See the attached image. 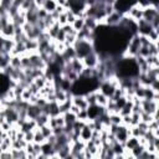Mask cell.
<instances>
[{
  "instance_id": "7a4b0ae2",
  "label": "cell",
  "mask_w": 159,
  "mask_h": 159,
  "mask_svg": "<svg viewBox=\"0 0 159 159\" xmlns=\"http://www.w3.org/2000/svg\"><path fill=\"white\" fill-rule=\"evenodd\" d=\"M140 107H142V112H145V113H149V114H155V113H158L159 103H158L157 99L142 98L140 99Z\"/></svg>"
},
{
  "instance_id": "d6a6232c",
  "label": "cell",
  "mask_w": 159,
  "mask_h": 159,
  "mask_svg": "<svg viewBox=\"0 0 159 159\" xmlns=\"http://www.w3.org/2000/svg\"><path fill=\"white\" fill-rule=\"evenodd\" d=\"M56 2H57V5H60V6H63V7H66L67 9V0H56Z\"/></svg>"
},
{
  "instance_id": "cb8c5ba5",
  "label": "cell",
  "mask_w": 159,
  "mask_h": 159,
  "mask_svg": "<svg viewBox=\"0 0 159 159\" xmlns=\"http://www.w3.org/2000/svg\"><path fill=\"white\" fill-rule=\"evenodd\" d=\"M108 119L111 124H120L122 123V116L119 113H108Z\"/></svg>"
},
{
  "instance_id": "7402d4cb",
  "label": "cell",
  "mask_w": 159,
  "mask_h": 159,
  "mask_svg": "<svg viewBox=\"0 0 159 159\" xmlns=\"http://www.w3.org/2000/svg\"><path fill=\"white\" fill-rule=\"evenodd\" d=\"M10 66L15 68H21V56L20 55H11L10 56Z\"/></svg>"
},
{
  "instance_id": "83f0119b",
  "label": "cell",
  "mask_w": 159,
  "mask_h": 159,
  "mask_svg": "<svg viewBox=\"0 0 159 159\" xmlns=\"http://www.w3.org/2000/svg\"><path fill=\"white\" fill-rule=\"evenodd\" d=\"M34 6H37V5L35 4V0H24L22 4H21V6H20V9L26 11V10L34 7Z\"/></svg>"
},
{
  "instance_id": "1f68e13d",
  "label": "cell",
  "mask_w": 159,
  "mask_h": 159,
  "mask_svg": "<svg viewBox=\"0 0 159 159\" xmlns=\"http://www.w3.org/2000/svg\"><path fill=\"white\" fill-rule=\"evenodd\" d=\"M80 111H81V108H80V107H77V106H76V104H73V103L71 104V107H70V112H72V113H75V114L77 116V113H78Z\"/></svg>"
},
{
  "instance_id": "8fae6325",
  "label": "cell",
  "mask_w": 159,
  "mask_h": 159,
  "mask_svg": "<svg viewBox=\"0 0 159 159\" xmlns=\"http://www.w3.org/2000/svg\"><path fill=\"white\" fill-rule=\"evenodd\" d=\"M71 102L73 104H76L77 107H80L81 109H87V107H88V102L86 101L84 96H82V94H72Z\"/></svg>"
},
{
  "instance_id": "836d02e7",
  "label": "cell",
  "mask_w": 159,
  "mask_h": 159,
  "mask_svg": "<svg viewBox=\"0 0 159 159\" xmlns=\"http://www.w3.org/2000/svg\"><path fill=\"white\" fill-rule=\"evenodd\" d=\"M1 152H2V149H1V145H0V153H1Z\"/></svg>"
},
{
  "instance_id": "f546056e",
  "label": "cell",
  "mask_w": 159,
  "mask_h": 159,
  "mask_svg": "<svg viewBox=\"0 0 159 159\" xmlns=\"http://www.w3.org/2000/svg\"><path fill=\"white\" fill-rule=\"evenodd\" d=\"M77 119H81V120H87L88 119V114H87V109H81L78 113H77Z\"/></svg>"
},
{
  "instance_id": "ffe728a7",
  "label": "cell",
  "mask_w": 159,
  "mask_h": 159,
  "mask_svg": "<svg viewBox=\"0 0 159 159\" xmlns=\"http://www.w3.org/2000/svg\"><path fill=\"white\" fill-rule=\"evenodd\" d=\"M71 26L73 27V30L76 31H80L84 27V17H80V16H76L75 21L71 24Z\"/></svg>"
},
{
  "instance_id": "d6986e66",
  "label": "cell",
  "mask_w": 159,
  "mask_h": 159,
  "mask_svg": "<svg viewBox=\"0 0 159 159\" xmlns=\"http://www.w3.org/2000/svg\"><path fill=\"white\" fill-rule=\"evenodd\" d=\"M56 6H57V2L56 0H45L43 4H42V9H45L48 14L55 11L56 10Z\"/></svg>"
},
{
  "instance_id": "f1b7e54d",
  "label": "cell",
  "mask_w": 159,
  "mask_h": 159,
  "mask_svg": "<svg viewBox=\"0 0 159 159\" xmlns=\"http://www.w3.org/2000/svg\"><path fill=\"white\" fill-rule=\"evenodd\" d=\"M148 39H149L152 42H157V43H158V39H159V30H155V29H153V30L149 32V35H148Z\"/></svg>"
},
{
  "instance_id": "8992f818",
  "label": "cell",
  "mask_w": 159,
  "mask_h": 159,
  "mask_svg": "<svg viewBox=\"0 0 159 159\" xmlns=\"http://www.w3.org/2000/svg\"><path fill=\"white\" fill-rule=\"evenodd\" d=\"M83 61V65L84 67H96L98 63H99V57H98V53L97 51H92L91 53H88L87 56H84L82 58Z\"/></svg>"
},
{
  "instance_id": "d4e9b609",
  "label": "cell",
  "mask_w": 159,
  "mask_h": 159,
  "mask_svg": "<svg viewBox=\"0 0 159 159\" xmlns=\"http://www.w3.org/2000/svg\"><path fill=\"white\" fill-rule=\"evenodd\" d=\"M71 104H72V102H71V98H68V99H66L65 102L60 103V104H58V107H60V113H61V114H63V113L68 112V111H70V107H71Z\"/></svg>"
},
{
  "instance_id": "ac0fdd59",
  "label": "cell",
  "mask_w": 159,
  "mask_h": 159,
  "mask_svg": "<svg viewBox=\"0 0 159 159\" xmlns=\"http://www.w3.org/2000/svg\"><path fill=\"white\" fill-rule=\"evenodd\" d=\"M32 142L34 143H39V144H42V143L46 142V138L43 137V134L41 133V130H40L39 127H36L34 129V140Z\"/></svg>"
},
{
  "instance_id": "3957f363",
  "label": "cell",
  "mask_w": 159,
  "mask_h": 159,
  "mask_svg": "<svg viewBox=\"0 0 159 159\" xmlns=\"http://www.w3.org/2000/svg\"><path fill=\"white\" fill-rule=\"evenodd\" d=\"M128 17H130L132 20H134L135 22L142 20V15H143V7L139 5V4H133L132 6L128 7V10L124 12Z\"/></svg>"
},
{
  "instance_id": "277c9868",
  "label": "cell",
  "mask_w": 159,
  "mask_h": 159,
  "mask_svg": "<svg viewBox=\"0 0 159 159\" xmlns=\"http://www.w3.org/2000/svg\"><path fill=\"white\" fill-rule=\"evenodd\" d=\"M159 16V10L157 6H153V5H148L145 7H143V15H142V19L145 20L147 22H152L155 17Z\"/></svg>"
},
{
  "instance_id": "e0dca14e",
  "label": "cell",
  "mask_w": 159,
  "mask_h": 159,
  "mask_svg": "<svg viewBox=\"0 0 159 159\" xmlns=\"http://www.w3.org/2000/svg\"><path fill=\"white\" fill-rule=\"evenodd\" d=\"M48 119H50V116L47 113H41L40 116H37L35 118V122H36V125L37 127H41V125H45V124H48Z\"/></svg>"
},
{
  "instance_id": "30bf717a",
  "label": "cell",
  "mask_w": 159,
  "mask_h": 159,
  "mask_svg": "<svg viewBox=\"0 0 159 159\" xmlns=\"http://www.w3.org/2000/svg\"><path fill=\"white\" fill-rule=\"evenodd\" d=\"M68 63H70V66L72 67V70L80 76L81 75V72L83 71V68H84V65H83V61H82V58H78V57H73L72 60H70V61H67Z\"/></svg>"
},
{
  "instance_id": "5bb4252c",
  "label": "cell",
  "mask_w": 159,
  "mask_h": 159,
  "mask_svg": "<svg viewBox=\"0 0 159 159\" xmlns=\"http://www.w3.org/2000/svg\"><path fill=\"white\" fill-rule=\"evenodd\" d=\"M98 25H99V22L94 17H92V16H86L84 17V27H87L88 30L94 31L98 27Z\"/></svg>"
},
{
  "instance_id": "4fadbf2b",
  "label": "cell",
  "mask_w": 159,
  "mask_h": 159,
  "mask_svg": "<svg viewBox=\"0 0 159 159\" xmlns=\"http://www.w3.org/2000/svg\"><path fill=\"white\" fill-rule=\"evenodd\" d=\"M57 158H61V159H67V158H71V143L63 145L62 148H60L57 152Z\"/></svg>"
},
{
  "instance_id": "603a6c76",
  "label": "cell",
  "mask_w": 159,
  "mask_h": 159,
  "mask_svg": "<svg viewBox=\"0 0 159 159\" xmlns=\"http://www.w3.org/2000/svg\"><path fill=\"white\" fill-rule=\"evenodd\" d=\"M63 118H65V123L66 124H70V125H72L73 123H75V120L77 119V116L75 114V113H72V112H66V113H63ZM65 124V125H66Z\"/></svg>"
},
{
  "instance_id": "9c48e42d",
  "label": "cell",
  "mask_w": 159,
  "mask_h": 159,
  "mask_svg": "<svg viewBox=\"0 0 159 159\" xmlns=\"http://www.w3.org/2000/svg\"><path fill=\"white\" fill-rule=\"evenodd\" d=\"M26 112H27V118L35 119L37 116H40L42 113V108L40 106H37L36 103H29Z\"/></svg>"
},
{
  "instance_id": "2e32d148",
  "label": "cell",
  "mask_w": 159,
  "mask_h": 159,
  "mask_svg": "<svg viewBox=\"0 0 159 159\" xmlns=\"http://www.w3.org/2000/svg\"><path fill=\"white\" fill-rule=\"evenodd\" d=\"M10 53H0V72H2L10 65Z\"/></svg>"
},
{
  "instance_id": "4316f807",
  "label": "cell",
  "mask_w": 159,
  "mask_h": 159,
  "mask_svg": "<svg viewBox=\"0 0 159 159\" xmlns=\"http://www.w3.org/2000/svg\"><path fill=\"white\" fill-rule=\"evenodd\" d=\"M40 128V130H41V133L43 134V137L47 139L51 134H52V128L48 125V124H45V125H41V127H39Z\"/></svg>"
},
{
  "instance_id": "5b68a950",
  "label": "cell",
  "mask_w": 159,
  "mask_h": 159,
  "mask_svg": "<svg viewBox=\"0 0 159 159\" xmlns=\"http://www.w3.org/2000/svg\"><path fill=\"white\" fill-rule=\"evenodd\" d=\"M122 16H123V12H120L118 10H113L109 15L106 16L103 24L107 25V26H117L119 24L120 19H122Z\"/></svg>"
},
{
  "instance_id": "6da1fadb",
  "label": "cell",
  "mask_w": 159,
  "mask_h": 159,
  "mask_svg": "<svg viewBox=\"0 0 159 159\" xmlns=\"http://www.w3.org/2000/svg\"><path fill=\"white\" fill-rule=\"evenodd\" d=\"M73 50H75L76 57L83 58L84 56H87L88 53H91L92 51H94V46H93V42H91V41H87V40H76V42L73 43Z\"/></svg>"
},
{
  "instance_id": "7c38bea8",
  "label": "cell",
  "mask_w": 159,
  "mask_h": 159,
  "mask_svg": "<svg viewBox=\"0 0 159 159\" xmlns=\"http://www.w3.org/2000/svg\"><path fill=\"white\" fill-rule=\"evenodd\" d=\"M92 133L93 130L89 128V125L87 123H84V125L81 128L80 130V138L83 140V142H88L91 138H92Z\"/></svg>"
},
{
  "instance_id": "9a60e30c",
  "label": "cell",
  "mask_w": 159,
  "mask_h": 159,
  "mask_svg": "<svg viewBox=\"0 0 159 159\" xmlns=\"http://www.w3.org/2000/svg\"><path fill=\"white\" fill-rule=\"evenodd\" d=\"M108 101H109V98L106 94H103L102 92H99L97 89V93H96V104L102 106V107H106L107 103H108Z\"/></svg>"
},
{
  "instance_id": "44dd1931",
  "label": "cell",
  "mask_w": 159,
  "mask_h": 159,
  "mask_svg": "<svg viewBox=\"0 0 159 159\" xmlns=\"http://www.w3.org/2000/svg\"><path fill=\"white\" fill-rule=\"evenodd\" d=\"M158 55H149L148 57H145V61L148 63L149 67H159V60H158Z\"/></svg>"
},
{
  "instance_id": "4dcf8cb0",
  "label": "cell",
  "mask_w": 159,
  "mask_h": 159,
  "mask_svg": "<svg viewBox=\"0 0 159 159\" xmlns=\"http://www.w3.org/2000/svg\"><path fill=\"white\" fill-rule=\"evenodd\" d=\"M24 139H25L27 143L32 142V140H34V130H29V132H25V134H24Z\"/></svg>"
},
{
  "instance_id": "52a82bcc",
  "label": "cell",
  "mask_w": 159,
  "mask_h": 159,
  "mask_svg": "<svg viewBox=\"0 0 159 159\" xmlns=\"http://www.w3.org/2000/svg\"><path fill=\"white\" fill-rule=\"evenodd\" d=\"M5 118H6V122L15 124L19 120V113L14 107H5Z\"/></svg>"
},
{
  "instance_id": "ba28073f",
  "label": "cell",
  "mask_w": 159,
  "mask_h": 159,
  "mask_svg": "<svg viewBox=\"0 0 159 159\" xmlns=\"http://www.w3.org/2000/svg\"><path fill=\"white\" fill-rule=\"evenodd\" d=\"M0 35L6 37V39H12L14 37V35H15V25L12 24V21H9L4 26H1Z\"/></svg>"
},
{
  "instance_id": "484cf974",
  "label": "cell",
  "mask_w": 159,
  "mask_h": 159,
  "mask_svg": "<svg viewBox=\"0 0 159 159\" xmlns=\"http://www.w3.org/2000/svg\"><path fill=\"white\" fill-rule=\"evenodd\" d=\"M32 97V93H31V91L29 89V87H26V88H24L22 89V92H21V101H25V102H30V98Z\"/></svg>"
}]
</instances>
